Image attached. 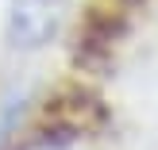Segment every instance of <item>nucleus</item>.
I'll list each match as a JSON object with an SVG mask.
<instances>
[{
  "label": "nucleus",
  "instance_id": "obj_1",
  "mask_svg": "<svg viewBox=\"0 0 158 150\" xmlns=\"http://www.w3.org/2000/svg\"><path fill=\"white\" fill-rule=\"evenodd\" d=\"M69 19V0H8V43L23 54L46 50Z\"/></svg>",
  "mask_w": 158,
  "mask_h": 150
},
{
  "label": "nucleus",
  "instance_id": "obj_2",
  "mask_svg": "<svg viewBox=\"0 0 158 150\" xmlns=\"http://www.w3.org/2000/svg\"><path fill=\"white\" fill-rule=\"evenodd\" d=\"M27 150H85V146L81 143H66V139H43V143H35Z\"/></svg>",
  "mask_w": 158,
  "mask_h": 150
}]
</instances>
